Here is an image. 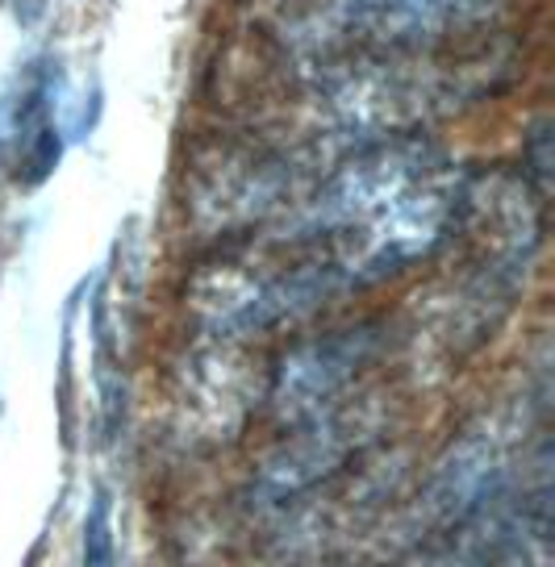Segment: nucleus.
<instances>
[{
	"instance_id": "obj_1",
	"label": "nucleus",
	"mask_w": 555,
	"mask_h": 567,
	"mask_svg": "<svg viewBox=\"0 0 555 567\" xmlns=\"http://www.w3.org/2000/svg\"><path fill=\"white\" fill-rule=\"evenodd\" d=\"M464 172L422 134L356 146L305 196L251 264L268 318L292 321L339 292L368 288L455 238Z\"/></svg>"
},
{
	"instance_id": "obj_2",
	"label": "nucleus",
	"mask_w": 555,
	"mask_h": 567,
	"mask_svg": "<svg viewBox=\"0 0 555 567\" xmlns=\"http://www.w3.org/2000/svg\"><path fill=\"white\" fill-rule=\"evenodd\" d=\"M505 0H285L280 34L301 68L351 59H434L489 47Z\"/></svg>"
},
{
	"instance_id": "obj_3",
	"label": "nucleus",
	"mask_w": 555,
	"mask_h": 567,
	"mask_svg": "<svg viewBox=\"0 0 555 567\" xmlns=\"http://www.w3.org/2000/svg\"><path fill=\"white\" fill-rule=\"evenodd\" d=\"M377 338L372 330H342L314 342H301L292 354H285L276 384H271V405L285 422H305L322 409L339 405L342 392L356 384V375L372 363Z\"/></svg>"
},
{
	"instance_id": "obj_4",
	"label": "nucleus",
	"mask_w": 555,
	"mask_h": 567,
	"mask_svg": "<svg viewBox=\"0 0 555 567\" xmlns=\"http://www.w3.org/2000/svg\"><path fill=\"white\" fill-rule=\"evenodd\" d=\"M63 155L59 122H54V71L47 63H30L18 80V92L0 105V163L4 172L34 188L54 172Z\"/></svg>"
},
{
	"instance_id": "obj_5",
	"label": "nucleus",
	"mask_w": 555,
	"mask_h": 567,
	"mask_svg": "<svg viewBox=\"0 0 555 567\" xmlns=\"http://www.w3.org/2000/svg\"><path fill=\"white\" fill-rule=\"evenodd\" d=\"M522 176L538 196H547V176H552V134H547V117H538L526 134V151H522Z\"/></svg>"
},
{
	"instance_id": "obj_6",
	"label": "nucleus",
	"mask_w": 555,
	"mask_h": 567,
	"mask_svg": "<svg viewBox=\"0 0 555 567\" xmlns=\"http://www.w3.org/2000/svg\"><path fill=\"white\" fill-rule=\"evenodd\" d=\"M84 559L89 564H109L113 559V538H109V501L96 496L89 514V534H84Z\"/></svg>"
}]
</instances>
